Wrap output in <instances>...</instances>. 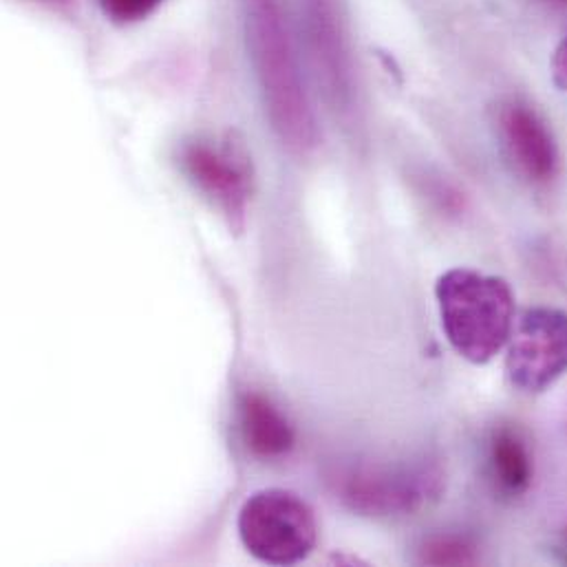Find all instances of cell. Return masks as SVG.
I'll use <instances>...</instances> for the list:
<instances>
[{"label":"cell","mask_w":567,"mask_h":567,"mask_svg":"<svg viewBox=\"0 0 567 567\" xmlns=\"http://www.w3.org/2000/svg\"><path fill=\"white\" fill-rule=\"evenodd\" d=\"M477 561V546L468 537L453 533L431 535L417 548V564L422 566H475Z\"/></svg>","instance_id":"8fae6325"},{"label":"cell","mask_w":567,"mask_h":567,"mask_svg":"<svg viewBox=\"0 0 567 567\" xmlns=\"http://www.w3.org/2000/svg\"><path fill=\"white\" fill-rule=\"evenodd\" d=\"M35 2H42V4H64L69 0H35Z\"/></svg>","instance_id":"5bb4252c"},{"label":"cell","mask_w":567,"mask_h":567,"mask_svg":"<svg viewBox=\"0 0 567 567\" xmlns=\"http://www.w3.org/2000/svg\"><path fill=\"white\" fill-rule=\"evenodd\" d=\"M327 480L336 499L364 517L413 515L444 491V471L433 460L349 462L329 471Z\"/></svg>","instance_id":"3957f363"},{"label":"cell","mask_w":567,"mask_h":567,"mask_svg":"<svg viewBox=\"0 0 567 567\" xmlns=\"http://www.w3.org/2000/svg\"><path fill=\"white\" fill-rule=\"evenodd\" d=\"M497 131L513 168L528 184L546 186L559 175V144L535 106L524 100L504 102L497 115Z\"/></svg>","instance_id":"52a82bcc"},{"label":"cell","mask_w":567,"mask_h":567,"mask_svg":"<svg viewBox=\"0 0 567 567\" xmlns=\"http://www.w3.org/2000/svg\"><path fill=\"white\" fill-rule=\"evenodd\" d=\"M553 75L557 86L567 93V31L553 55Z\"/></svg>","instance_id":"4fadbf2b"},{"label":"cell","mask_w":567,"mask_h":567,"mask_svg":"<svg viewBox=\"0 0 567 567\" xmlns=\"http://www.w3.org/2000/svg\"><path fill=\"white\" fill-rule=\"evenodd\" d=\"M544 2H550V4H559V7H566L567 0H544Z\"/></svg>","instance_id":"9a60e30c"},{"label":"cell","mask_w":567,"mask_h":567,"mask_svg":"<svg viewBox=\"0 0 567 567\" xmlns=\"http://www.w3.org/2000/svg\"><path fill=\"white\" fill-rule=\"evenodd\" d=\"M166 0H97L102 13L115 24H135L155 13Z\"/></svg>","instance_id":"7c38bea8"},{"label":"cell","mask_w":567,"mask_h":567,"mask_svg":"<svg viewBox=\"0 0 567 567\" xmlns=\"http://www.w3.org/2000/svg\"><path fill=\"white\" fill-rule=\"evenodd\" d=\"M305 16L313 64L318 69L320 82L324 84V93L336 104V109L351 111L355 97L353 69L333 2L305 0Z\"/></svg>","instance_id":"ba28073f"},{"label":"cell","mask_w":567,"mask_h":567,"mask_svg":"<svg viewBox=\"0 0 567 567\" xmlns=\"http://www.w3.org/2000/svg\"><path fill=\"white\" fill-rule=\"evenodd\" d=\"M435 298L451 347L468 362L486 364L511 342L515 296L504 279L455 268L437 279Z\"/></svg>","instance_id":"7a4b0ae2"},{"label":"cell","mask_w":567,"mask_h":567,"mask_svg":"<svg viewBox=\"0 0 567 567\" xmlns=\"http://www.w3.org/2000/svg\"><path fill=\"white\" fill-rule=\"evenodd\" d=\"M237 526L246 550L268 566L300 564L318 542L313 511L302 497L285 488H266L248 497Z\"/></svg>","instance_id":"277c9868"},{"label":"cell","mask_w":567,"mask_h":567,"mask_svg":"<svg viewBox=\"0 0 567 567\" xmlns=\"http://www.w3.org/2000/svg\"><path fill=\"white\" fill-rule=\"evenodd\" d=\"M179 166L188 182L226 217L228 226L241 233L252 199V162L246 146L235 135L221 144L188 140L179 148Z\"/></svg>","instance_id":"5b68a950"},{"label":"cell","mask_w":567,"mask_h":567,"mask_svg":"<svg viewBox=\"0 0 567 567\" xmlns=\"http://www.w3.org/2000/svg\"><path fill=\"white\" fill-rule=\"evenodd\" d=\"M506 358L513 386L544 393L567 373V313L555 307L528 309L515 331Z\"/></svg>","instance_id":"8992f818"},{"label":"cell","mask_w":567,"mask_h":567,"mask_svg":"<svg viewBox=\"0 0 567 567\" xmlns=\"http://www.w3.org/2000/svg\"><path fill=\"white\" fill-rule=\"evenodd\" d=\"M246 38L266 113L281 144L309 153L320 142L316 111L279 0H244Z\"/></svg>","instance_id":"6da1fadb"},{"label":"cell","mask_w":567,"mask_h":567,"mask_svg":"<svg viewBox=\"0 0 567 567\" xmlns=\"http://www.w3.org/2000/svg\"><path fill=\"white\" fill-rule=\"evenodd\" d=\"M486 462L488 475L502 495L522 497L533 486L535 460L526 437L517 429L504 424L491 433Z\"/></svg>","instance_id":"30bf717a"},{"label":"cell","mask_w":567,"mask_h":567,"mask_svg":"<svg viewBox=\"0 0 567 567\" xmlns=\"http://www.w3.org/2000/svg\"><path fill=\"white\" fill-rule=\"evenodd\" d=\"M239 433L248 453L264 462L284 460L296 444L289 420L261 393L241 395Z\"/></svg>","instance_id":"9c48e42d"}]
</instances>
